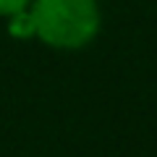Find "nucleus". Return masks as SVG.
<instances>
[{
  "label": "nucleus",
  "instance_id": "f257e3e1",
  "mask_svg": "<svg viewBox=\"0 0 157 157\" xmlns=\"http://www.w3.org/2000/svg\"><path fill=\"white\" fill-rule=\"evenodd\" d=\"M34 32L55 50L86 47L100 32L97 0H32Z\"/></svg>",
  "mask_w": 157,
  "mask_h": 157
},
{
  "label": "nucleus",
  "instance_id": "f03ea898",
  "mask_svg": "<svg viewBox=\"0 0 157 157\" xmlns=\"http://www.w3.org/2000/svg\"><path fill=\"white\" fill-rule=\"evenodd\" d=\"M8 34L16 39H32L37 37V32H34V18H32V11H21V13H13V16H8Z\"/></svg>",
  "mask_w": 157,
  "mask_h": 157
},
{
  "label": "nucleus",
  "instance_id": "7ed1b4c3",
  "mask_svg": "<svg viewBox=\"0 0 157 157\" xmlns=\"http://www.w3.org/2000/svg\"><path fill=\"white\" fill-rule=\"evenodd\" d=\"M32 6V0H0V16L8 18L13 13H21Z\"/></svg>",
  "mask_w": 157,
  "mask_h": 157
}]
</instances>
